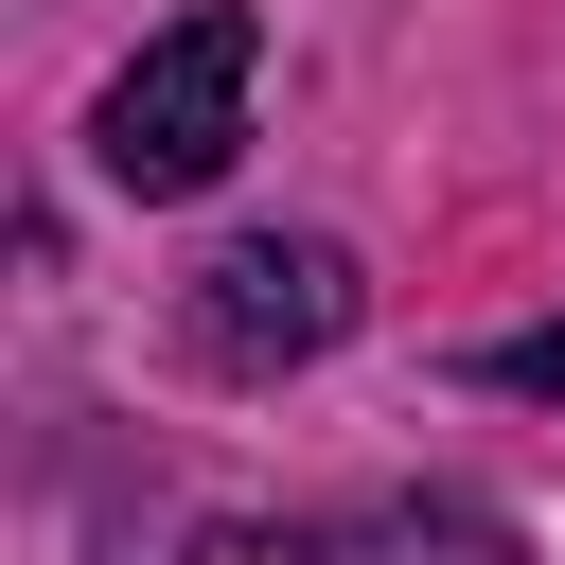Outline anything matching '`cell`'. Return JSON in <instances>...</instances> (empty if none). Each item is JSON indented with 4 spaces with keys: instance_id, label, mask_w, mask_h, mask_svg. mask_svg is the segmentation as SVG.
<instances>
[{
    "instance_id": "cell-2",
    "label": "cell",
    "mask_w": 565,
    "mask_h": 565,
    "mask_svg": "<svg viewBox=\"0 0 565 565\" xmlns=\"http://www.w3.org/2000/svg\"><path fill=\"white\" fill-rule=\"evenodd\" d=\"M353 318H371V282H353V247H335V230H230V247L194 265V353H212V371H247V388H265V371H300V353H335Z\"/></svg>"
},
{
    "instance_id": "cell-3",
    "label": "cell",
    "mask_w": 565,
    "mask_h": 565,
    "mask_svg": "<svg viewBox=\"0 0 565 565\" xmlns=\"http://www.w3.org/2000/svg\"><path fill=\"white\" fill-rule=\"evenodd\" d=\"M177 565H530L477 494H388V512H300V530H265V512H230V530H194Z\"/></svg>"
},
{
    "instance_id": "cell-4",
    "label": "cell",
    "mask_w": 565,
    "mask_h": 565,
    "mask_svg": "<svg viewBox=\"0 0 565 565\" xmlns=\"http://www.w3.org/2000/svg\"><path fill=\"white\" fill-rule=\"evenodd\" d=\"M477 388H512V406H565V318H530V335H477Z\"/></svg>"
},
{
    "instance_id": "cell-1",
    "label": "cell",
    "mask_w": 565,
    "mask_h": 565,
    "mask_svg": "<svg viewBox=\"0 0 565 565\" xmlns=\"http://www.w3.org/2000/svg\"><path fill=\"white\" fill-rule=\"evenodd\" d=\"M247 71H265V18H247V0H194L177 35L124 53V88L88 106V159H106L124 194H212L230 141H247Z\"/></svg>"
}]
</instances>
